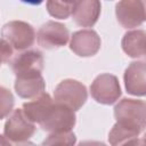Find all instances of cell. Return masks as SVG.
Masks as SVG:
<instances>
[{
	"mask_svg": "<svg viewBox=\"0 0 146 146\" xmlns=\"http://www.w3.org/2000/svg\"><path fill=\"white\" fill-rule=\"evenodd\" d=\"M146 105L143 100L123 98L114 107L116 123L141 133L146 127Z\"/></svg>",
	"mask_w": 146,
	"mask_h": 146,
	"instance_id": "1",
	"label": "cell"
},
{
	"mask_svg": "<svg viewBox=\"0 0 146 146\" xmlns=\"http://www.w3.org/2000/svg\"><path fill=\"white\" fill-rule=\"evenodd\" d=\"M76 116L74 114V111L54 100V104L49 107L39 125L44 131L55 133L71 131L74 128Z\"/></svg>",
	"mask_w": 146,
	"mask_h": 146,
	"instance_id": "2",
	"label": "cell"
},
{
	"mask_svg": "<svg viewBox=\"0 0 146 146\" xmlns=\"http://www.w3.org/2000/svg\"><path fill=\"white\" fill-rule=\"evenodd\" d=\"M35 132L34 122L27 119L22 108L15 110L7 119L3 129V136L9 143L23 144L29 141Z\"/></svg>",
	"mask_w": 146,
	"mask_h": 146,
	"instance_id": "3",
	"label": "cell"
},
{
	"mask_svg": "<svg viewBox=\"0 0 146 146\" xmlns=\"http://www.w3.org/2000/svg\"><path fill=\"white\" fill-rule=\"evenodd\" d=\"M88 98L87 88L81 82L66 79L57 84L54 91V100L63 104L73 111L80 110Z\"/></svg>",
	"mask_w": 146,
	"mask_h": 146,
	"instance_id": "4",
	"label": "cell"
},
{
	"mask_svg": "<svg viewBox=\"0 0 146 146\" xmlns=\"http://www.w3.org/2000/svg\"><path fill=\"white\" fill-rule=\"evenodd\" d=\"M2 39H5L14 49L25 50L30 48L35 40L33 26L23 21H11L1 29Z\"/></svg>",
	"mask_w": 146,
	"mask_h": 146,
	"instance_id": "5",
	"label": "cell"
},
{
	"mask_svg": "<svg viewBox=\"0 0 146 146\" xmlns=\"http://www.w3.org/2000/svg\"><path fill=\"white\" fill-rule=\"evenodd\" d=\"M91 97L99 104L112 105L121 96V87L115 75L104 73L92 81L90 86Z\"/></svg>",
	"mask_w": 146,
	"mask_h": 146,
	"instance_id": "6",
	"label": "cell"
},
{
	"mask_svg": "<svg viewBox=\"0 0 146 146\" xmlns=\"http://www.w3.org/2000/svg\"><path fill=\"white\" fill-rule=\"evenodd\" d=\"M36 36L40 47L47 50H52L65 46L70 39V33L64 24L49 21L41 25Z\"/></svg>",
	"mask_w": 146,
	"mask_h": 146,
	"instance_id": "7",
	"label": "cell"
},
{
	"mask_svg": "<svg viewBox=\"0 0 146 146\" xmlns=\"http://www.w3.org/2000/svg\"><path fill=\"white\" fill-rule=\"evenodd\" d=\"M117 22L124 29H132L145 22V0H120L115 6Z\"/></svg>",
	"mask_w": 146,
	"mask_h": 146,
	"instance_id": "8",
	"label": "cell"
},
{
	"mask_svg": "<svg viewBox=\"0 0 146 146\" xmlns=\"http://www.w3.org/2000/svg\"><path fill=\"white\" fill-rule=\"evenodd\" d=\"M100 43V38L94 30H80L71 36L70 48L78 56L90 57L98 52Z\"/></svg>",
	"mask_w": 146,
	"mask_h": 146,
	"instance_id": "9",
	"label": "cell"
},
{
	"mask_svg": "<svg viewBox=\"0 0 146 146\" xmlns=\"http://www.w3.org/2000/svg\"><path fill=\"white\" fill-rule=\"evenodd\" d=\"M146 64L144 60L132 62L124 72V84L128 94L145 96L146 94Z\"/></svg>",
	"mask_w": 146,
	"mask_h": 146,
	"instance_id": "10",
	"label": "cell"
},
{
	"mask_svg": "<svg viewBox=\"0 0 146 146\" xmlns=\"http://www.w3.org/2000/svg\"><path fill=\"white\" fill-rule=\"evenodd\" d=\"M99 0H79L72 10L73 21L82 27H91L96 24L100 15Z\"/></svg>",
	"mask_w": 146,
	"mask_h": 146,
	"instance_id": "11",
	"label": "cell"
},
{
	"mask_svg": "<svg viewBox=\"0 0 146 146\" xmlns=\"http://www.w3.org/2000/svg\"><path fill=\"white\" fill-rule=\"evenodd\" d=\"M10 64L15 75L41 73L43 70V56L38 50H27L14 57Z\"/></svg>",
	"mask_w": 146,
	"mask_h": 146,
	"instance_id": "12",
	"label": "cell"
},
{
	"mask_svg": "<svg viewBox=\"0 0 146 146\" xmlns=\"http://www.w3.org/2000/svg\"><path fill=\"white\" fill-rule=\"evenodd\" d=\"M46 83L41 73L16 75L15 90L21 98H34L44 91Z\"/></svg>",
	"mask_w": 146,
	"mask_h": 146,
	"instance_id": "13",
	"label": "cell"
},
{
	"mask_svg": "<svg viewBox=\"0 0 146 146\" xmlns=\"http://www.w3.org/2000/svg\"><path fill=\"white\" fill-rule=\"evenodd\" d=\"M146 34L143 30H135L127 32L122 38L123 51L132 58H144L146 55Z\"/></svg>",
	"mask_w": 146,
	"mask_h": 146,
	"instance_id": "14",
	"label": "cell"
},
{
	"mask_svg": "<svg viewBox=\"0 0 146 146\" xmlns=\"http://www.w3.org/2000/svg\"><path fill=\"white\" fill-rule=\"evenodd\" d=\"M52 104H54V99L48 94L42 92L39 96H36L33 100L24 103L22 110L29 120L39 124Z\"/></svg>",
	"mask_w": 146,
	"mask_h": 146,
	"instance_id": "15",
	"label": "cell"
},
{
	"mask_svg": "<svg viewBox=\"0 0 146 146\" xmlns=\"http://www.w3.org/2000/svg\"><path fill=\"white\" fill-rule=\"evenodd\" d=\"M78 1L79 0H47V10L50 16L65 19L71 16Z\"/></svg>",
	"mask_w": 146,
	"mask_h": 146,
	"instance_id": "16",
	"label": "cell"
},
{
	"mask_svg": "<svg viewBox=\"0 0 146 146\" xmlns=\"http://www.w3.org/2000/svg\"><path fill=\"white\" fill-rule=\"evenodd\" d=\"M139 135L140 133H138L135 130H131L129 128L120 125L119 123H115L108 133V141L113 146L127 144V143H136V139Z\"/></svg>",
	"mask_w": 146,
	"mask_h": 146,
	"instance_id": "17",
	"label": "cell"
},
{
	"mask_svg": "<svg viewBox=\"0 0 146 146\" xmlns=\"http://www.w3.org/2000/svg\"><path fill=\"white\" fill-rule=\"evenodd\" d=\"M14 96L11 91L2 86H0V120L5 119L10 114L14 107Z\"/></svg>",
	"mask_w": 146,
	"mask_h": 146,
	"instance_id": "18",
	"label": "cell"
},
{
	"mask_svg": "<svg viewBox=\"0 0 146 146\" xmlns=\"http://www.w3.org/2000/svg\"><path fill=\"white\" fill-rule=\"evenodd\" d=\"M76 138L75 135L72 131H65V132H55L50 133L48 138L43 141V145H73L75 144Z\"/></svg>",
	"mask_w": 146,
	"mask_h": 146,
	"instance_id": "19",
	"label": "cell"
},
{
	"mask_svg": "<svg viewBox=\"0 0 146 146\" xmlns=\"http://www.w3.org/2000/svg\"><path fill=\"white\" fill-rule=\"evenodd\" d=\"M13 56V47L5 40L0 39V66L2 63L8 62Z\"/></svg>",
	"mask_w": 146,
	"mask_h": 146,
	"instance_id": "20",
	"label": "cell"
},
{
	"mask_svg": "<svg viewBox=\"0 0 146 146\" xmlns=\"http://www.w3.org/2000/svg\"><path fill=\"white\" fill-rule=\"evenodd\" d=\"M22 2L24 3H29V5H33V6H36V5H40L43 2V0H21Z\"/></svg>",
	"mask_w": 146,
	"mask_h": 146,
	"instance_id": "21",
	"label": "cell"
},
{
	"mask_svg": "<svg viewBox=\"0 0 146 146\" xmlns=\"http://www.w3.org/2000/svg\"><path fill=\"white\" fill-rule=\"evenodd\" d=\"M9 144H10V143L5 138V136L2 137V136L0 135V145H9Z\"/></svg>",
	"mask_w": 146,
	"mask_h": 146,
	"instance_id": "22",
	"label": "cell"
}]
</instances>
